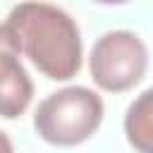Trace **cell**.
Returning <instances> with one entry per match:
<instances>
[{
  "label": "cell",
  "mask_w": 153,
  "mask_h": 153,
  "mask_svg": "<svg viewBox=\"0 0 153 153\" xmlns=\"http://www.w3.org/2000/svg\"><path fill=\"white\" fill-rule=\"evenodd\" d=\"M124 131L139 153H153V91H143L127 110Z\"/></svg>",
  "instance_id": "obj_5"
},
{
  "label": "cell",
  "mask_w": 153,
  "mask_h": 153,
  "mask_svg": "<svg viewBox=\"0 0 153 153\" xmlns=\"http://www.w3.org/2000/svg\"><path fill=\"white\" fill-rule=\"evenodd\" d=\"M5 26L19 53L48 79L67 81L81 69V33L65 10L50 2H19L10 10Z\"/></svg>",
  "instance_id": "obj_1"
},
{
  "label": "cell",
  "mask_w": 153,
  "mask_h": 153,
  "mask_svg": "<svg viewBox=\"0 0 153 153\" xmlns=\"http://www.w3.org/2000/svg\"><path fill=\"white\" fill-rule=\"evenodd\" d=\"M103 122V100L86 86H67L43 98L33 115L38 136L53 146H76Z\"/></svg>",
  "instance_id": "obj_2"
},
{
  "label": "cell",
  "mask_w": 153,
  "mask_h": 153,
  "mask_svg": "<svg viewBox=\"0 0 153 153\" xmlns=\"http://www.w3.org/2000/svg\"><path fill=\"white\" fill-rule=\"evenodd\" d=\"M91 79L110 93L136 86L148 67V50L131 31H108L91 50Z\"/></svg>",
  "instance_id": "obj_3"
},
{
  "label": "cell",
  "mask_w": 153,
  "mask_h": 153,
  "mask_svg": "<svg viewBox=\"0 0 153 153\" xmlns=\"http://www.w3.org/2000/svg\"><path fill=\"white\" fill-rule=\"evenodd\" d=\"M19 48L5 24H0V117H19L33 96L29 72L19 60Z\"/></svg>",
  "instance_id": "obj_4"
},
{
  "label": "cell",
  "mask_w": 153,
  "mask_h": 153,
  "mask_svg": "<svg viewBox=\"0 0 153 153\" xmlns=\"http://www.w3.org/2000/svg\"><path fill=\"white\" fill-rule=\"evenodd\" d=\"M0 153H14L12 141H10V136H7L5 131H0Z\"/></svg>",
  "instance_id": "obj_6"
}]
</instances>
